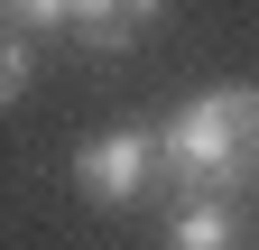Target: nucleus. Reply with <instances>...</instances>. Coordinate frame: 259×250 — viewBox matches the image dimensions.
<instances>
[{
  "label": "nucleus",
  "mask_w": 259,
  "mask_h": 250,
  "mask_svg": "<svg viewBox=\"0 0 259 250\" xmlns=\"http://www.w3.org/2000/svg\"><path fill=\"white\" fill-rule=\"evenodd\" d=\"M148 176H157V130H93V139L74 148V195H83L93 213L139 204Z\"/></svg>",
  "instance_id": "nucleus-2"
},
{
  "label": "nucleus",
  "mask_w": 259,
  "mask_h": 250,
  "mask_svg": "<svg viewBox=\"0 0 259 250\" xmlns=\"http://www.w3.org/2000/svg\"><path fill=\"white\" fill-rule=\"evenodd\" d=\"M0 28L37 37V28H65V0H0Z\"/></svg>",
  "instance_id": "nucleus-6"
},
{
  "label": "nucleus",
  "mask_w": 259,
  "mask_h": 250,
  "mask_svg": "<svg viewBox=\"0 0 259 250\" xmlns=\"http://www.w3.org/2000/svg\"><path fill=\"white\" fill-rule=\"evenodd\" d=\"M157 167L185 195H250L259 185V84H213L167 111Z\"/></svg>",
  "instance_id": "nucleus-1"
},
{
  "label": "nucleus",
  "mask_w": 259,
  "mask_h": 250,
  "mask_svg": "<svg viewBox=\"0 0 259 250\" xmlns=\"http://www.w3.org/2000/svg\"><path fill=\"white\" fill-rule=\"evenodd\" d=\"M167 250H259L250 195H185L167 223Z\"/></svg>",
  "instance_id": "nucleus-3"
},
{
  "label": "nucleus",
  "mask_w": 259,
  "mask_h": 250,
  "mask_svg": "<svg viewBox=\"0 0 259 250\" xmlns=\"http://www.w3.org/2000/svg\"><path fill=\"white\" fill-rule=\"evenodd\" d=\"M157 10H167V0H65V28H74V47L120 56V47H139L157 28Z\"/></svg>",
  "instance_id": "nucleus-4"
},
{
  "label": "nucleus",
  "mask_w": 259,
  "mask_h": 250,
  "mask_svg": "<svg viewBox=\"0 0 259 250\" xmlns=\"http://www.w3.org/2000/svg\"><path fill=\"white\" fill-rule=\"evenodd\" d=\"M28 74H37V47H28L19 28H0V111H10L19 93H28Z\"/></svg>",
  "instance_id": "nucleus-5"
}]
</instances>
